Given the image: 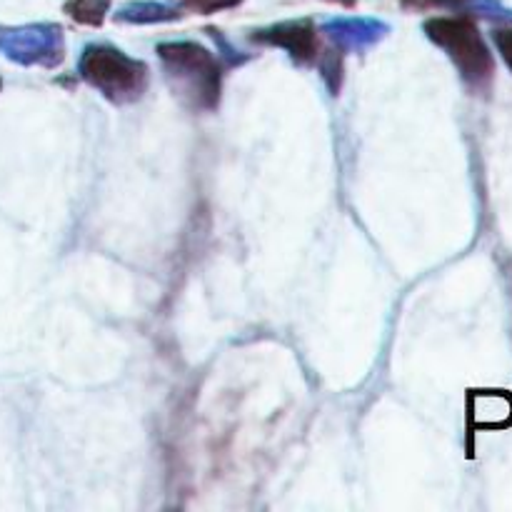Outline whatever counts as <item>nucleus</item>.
Here are the masks:
<instances>
[{
  "instance_id": "20e7f679",
  "label": "nucleus",
  "mask_w": 512,
  "mask_h": 512,
  "mask_svg": "<svg viewBox=\"0 0 512 512\" xmlns=\"http://www.w3.org/2000/svg\"><path fill=\"white\" fill-rule=\"evenodd\" d=\"M253 40L280 45L298 63H313L318 58V35H315V25L310 20H293V23H280L273 28L258 30Z\"/></svg>"
},
{
  "instance_id": "7ed1b4c3",
  "label": "nucleus",
  "mask_w": 512,
  "mask_h": 512,
  "mask_svg": "<svg viewBox=\"0 0 512 512\" xmlns=\"http://www.w3.org/2000/svg\"><path fill=\"white\" fill-rule=\"evenodd\" d=\"M80 75L113 103H125L145 90L148 68L108 45H90L80 60Z\"/></svg>"
},
{
  "instance_id": "f03ea898",
  "label": "nucleus",
  "mask_w": 512,
  "mask_h": 512,
  "mask_svg": "<svg viewBox=\"0 0 512 512\" xmlns=\"http://www.w3.org/2000/svg\"><path fill=\"white\" fill-rule=\"evenodd\" d=\"M158 53L173 88L193 108H215L220 93V68L208 50L195 43H165Z\"/></svg>"
},
{
  "instance_id": "0eeeda50",
  "label": "nucleus",
  "mask_w": 512,
  "mask_h": 512,
  "mask_svg": "<svg viewBox=\"0 0 512 512\" xmlns=\"http://www.w3.org/2000/svg\"><path fill=\"white\" fill-rule=\"evenodd\" d=\"M475 0H403L405 10H458Z\"/></svg>"
},
{
  "instance_id": "423d86ee",
  "label": "nucleus",
  "mask_w": 512,
  "mask_h": 512,
  "mask_svg": "<svg viewBox=\"0 0 512 512\" xmlns=\"http://www.w3.org/2000/svg\"><path fill=\"white\" fill-rule=\"evenodd\" d=\"M120 18L123 20H165V18H178L173 8L160 3H135L128 8L120 10Z\"/></svg>"
},
{
  "instance_id": "f257e3e1",
  "label": "nucleus",
  "mask_w": 512,
  "mask_h": 512,
  "mask_svg": "<svg viewBox=\"0 0 512 512\" xmlns=\"http://www.w3.org/2000/svg\"><path fill=\"white\" fill-rule=\"evenodd\" d=\"M425 33L450 55L465 83L473 88H488L495 73V60L473 20L465 15L433 18L425 23Z\"/></svg>"
},
{
  "instance_id": "6e6552de",
  "label": "nucleus",
  "mask_w": 512,
  "mask_h": 512,
  "mask_svg": "<svg viewBox=\"0 0 512 512\" xmlns=\"http://www.w3.org/2000/svg\"><path fill=\"white\" fill-rule=\"evenodd\" d=\"M188 10H195L200 15H210V13H218V10L225 8H235L240 0H180Z\"/></svg>"
},
{
  "instance_id": "39448f33",
  "label": "nucleus",
  "mask_w": 512,
  "mask_h": 512,
  "mask_svg": "<svg viewBox=\"0 0 512 512\" xmlns=\"http://www.w3.org/2000/svg\"><path fill=\"white\" fill-rule=\"evenodd\" d=\"M110 8V0H68L65 13L83 25H100Z\"/></svg>"
},
{
  "instance_id": "9d476101",
  "label": "nucleus",
  "mask_w": 512,
  "mask_h": 512,
  "mask_svg": "<svg viewBox=\"0 0 512 512\" xmlns=\"http://www.w3.org/2000/svg\"><path fill=\"white\" fill-rule=\"evenodd\" d=\"M330 3H338V5H345V8H353L358 0H330Z\"/></svg>"
},
{
  "instance_id": "1a4fd4ad",
  "label": "nucleus",
  "mask_w": 512,
  "mask_h": 512,
  "mask_svg": "<svg viewBox=\"0 0 512 512\" xmlns=\"http://www.w3.org/2000/svg\"><path fill=\"white\" fill-rule=\"evenodd\" d=\"M493 38H495V45H498L500 55H503V60L512 70V28H498L493 33Z\"/></svg>"
}]
</instances>
